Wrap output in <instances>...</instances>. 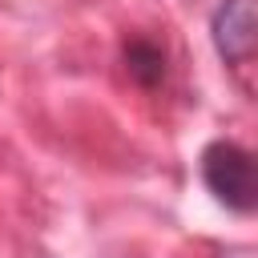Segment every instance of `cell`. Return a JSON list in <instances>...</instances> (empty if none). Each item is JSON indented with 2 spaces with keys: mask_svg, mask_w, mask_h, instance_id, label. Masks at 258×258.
Here are the masks:
<instances>
[{
  "mask_svg": "<svg viewBox=\"0 0 258 258\" xmlns=\"http://www.w3.org/2000/svg\"><path fill=\"white\" fill-rule=\"evenodd\" d=\"M202 185L214 194L218 206H226L238 218H250L258 206V181H254V153L230 137H218L198 157Z\"/></svg>",
  "mask_w": 258,
  "mask_h": 258,
  "instance_id": "1",
  "label": "cell"
},
{
  "mask_svg": "<svg viewBox=\"0 0 258 258\" xmlns=\"http://www.w3.org/2000/svg\"><path fill=\"white\" fill-rule=\"evenodd\" d=\"M125 69L137 85H157V81H165V52L153 40H133L125 48Z\"/></svg>",
  "mask_w": 258,
  "mask_h": 258,
  "instance_id": "3",
  "label": "cell"
},
{
  "mask_svg": "<svg viewBox=\"0 0 258 258\" xmlns=\"http://www.w3.org/2000/svg\"><path fill=\"white\" fill-rule=\"evenodd\" d=\"M210 40L238 89L254 97V0H218L210 16Z\"/></svg>",
  "mask_w": 258,
  "mask_h": 258,
  "instance_id": "2",
  "label": "cell"
}]
</instances>
